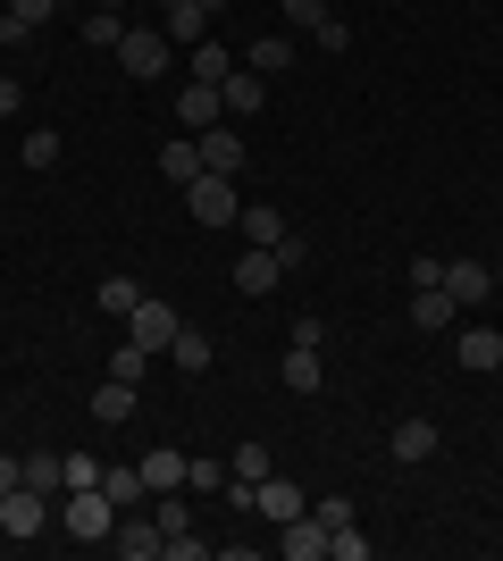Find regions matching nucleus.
<instances>
[{"mask_svg": "<svg viewBox=\"0 0 503 561\" xmlns=\"http://www.w3.org/2000/svg\"><path fill=\"white\" fill-rule=\"evenodd\" d=\"M59 528H68L76 545H110V528H118V503L101 486H76V494H59Z\"/></svg>", "mask_w": 503, "mask_h": 561, "instance_id": "obj_1", "label": "nucleus"}, {"mask_svg": "<svg viewBox=\"0 0 503 561\" xmlns=\"http://www.w3.org/2000/svg\"><path fill=\"white\" fill-rule=\"evenodd\" d=\"M118 68L135 76V84H160V76L176 68V43H168L160 25H126L118 34Z\"/></svg>", "mask_w": 503, "mask_h": 561, "instance_id": "obj_2", "label": "nucleus"}, {"mask_svg": "<svg viewBox=\"0 0 503 561\" xmlns=\"http://www.w3.org/2000/svg\"><path fill=\"white\" fill-rule=\"evenodd\" d=\"M185 202H193V218H202V227H236V210H243L236 176H218V168H202V176H193Z\"/></svg>", "mask_w": 503, "mask_h": 561, "instance_id": "obj_3", "label": "nucleus"}, {"mask_svg": "<svg viewBox=\"0 0 503 561\" xmlns=\"http://www.w3.org/2000/svg\"><path fill=\"white\" fill-rule=\"evenodd\" d=\"M118 328H126V344H144V352H151V360H160V352H168V344H176V328H185V319H176V310H168V302H151V294H144V302L126 310Z\"/></svg>", "mask_w": 503, "mask_h": 561, "instance_id": "obj_4", "label": "nucleus"}, {"mask_svg": "<svg viewBox=\"0 0 503 561\" xmlns=\"http://www.w3.org/2000/svg\"><path fill=\"white\" fill-rule=\"evenodd\" d=\"M43 519H50V494H34V486L0 494V537H43Z\"/></svg>", "mask_w": 503, "mask_h": 561, "instance_id": "obj_5", "label": "nucleus"}, {"mask_svg": "<svg viewBox=\"0 0 503 561\" xmlns=\"http://www.w3.org/2000/svg\"><path fill=\"white\" fill-rule=\"evenodd\" d=\"M243 512H261L268 528H286L294 512H311V503H302V486H294V478H277V469H268L261 486H252V503H243Z\"/></svg>", "mask_w": 503, "mask_h": 561, "instance_id": "obj_6", "label": "nucleus"}, {"mask_svg": "<svg viewBox=\"0 0 503 561\" xmlns=\"http://www.w3.org/2000/svg\"><path fill=\"white\" fill-rule=\"evenodd\" d=\"M110 545H118V553L126 561H160V519H151V512H118V528H110Z\"/></svg>", "mask_w": 503, "mask_h": 561, "instance_id": "obj_7", "label": "nucleus"}, {"mask_svg": "<svg viewBox=\"0 0 503 561\" xmlns=\"http://www.w3.org/2000/svg\"><path fill=\"white\" fill-rule=\"evenodd\" d=\"M277 285H286V260L252 243V252L236 260V294H243V302H261V294H277Z\"/></svg>", "mask_w": 503, "mask_h": 561, "instance_id": "obj_8", "label": "nucleus"}, {"mask_svg": "<svg viewBox=\"0 0 503 561\" xmlns=\"http://www.w3.org/2000/svg\"><path fill=\"white\" fill-rule=\"evenodd\" d=\"M227 117V93L218 84H193L185 76V101H176V135H202V126H218Z\"/></svg>", "mask_w": 503, "mask_h": 561, "instance_id": "obj_9", "label": "nucleus"}, {"mask_svg": "<svg viewBox=\"0 0 503 561\" xmlns=\"http://www.w3.org/2000/svg\"><path fill=\"white\" fill-rule=\"evenodd\" d=\"M445 294H454L461 310H479L487 294H495V268H487V260H445Z\"/></svg>", "mask_w": 503, "mask_h": 561, "instance_id": "obj_10", "label": "nucleus"}, {"mask_svg": "<svg viewBox=\"0 0 503 561\" xmlns=\"http://www.w3.org/2000/svg\"><path fill=\"white\" fill-rule=\"evenodd\" d=\"M454 360H461L470 377L503 369V335H495V328H454Z\"/></svg>", "mask_w": 503, "mask_h": 561, "instance_id": "obj_11", "label": "nucleus"}, {"mask_svg": "<svg viewBox=\"0 0 503 561\" xmlns=\"http://www.w3.org/2000/svg\"><path fill=\"white\" fill-rule=\"evenodd\" d=\"M386 453L403 469H420V461H436V420H395V436H386Z\"/></svg>", "mask_w": 503, "mask_h": 561, "instance_id": "obj_12", "label": "nucleus"}, {"mask_svg": "<svg viewBox=\"0 0 503 561\" xmlns=\"http://www.w3.org/2000/svg\"><path fill=\"white\" fill-rule=\"evenodd\" d=\"M454 294H445V285H411V328H420V335H445V328H454Z\"/></svg>", "mask_w": 503, "mask_h": 561, "instance_id": "obj_13", "label": "nucleus"}, {"mask_svg": "<svg viewBox=\"0 0 503 561\" xmlns=\"http://www.w3.org/2000/svg\"><path fill=\"white\" fill-rule=\"evenodd\" d=\"M160 34L176 50H193L202 34H210V0H176V9H160Z\"/></svg>", "mask_w": 503, "mask_h": 561, "instance_id": "obj_14", "label": "nucleus"}, {"mask_svg": "<svg viewBox=\"0 0 503 561\" xmlns=\"http://www.w3.org/2000/svg\"><path fill=\"white\" fill-rule=\"evenodd\" d=\"M193 142H202V168H218V176H236V168H243V135L227 126V117H218V126H202Z\"/></svg>", "mask_w": 503, "mask_h": 561, "instance_id": "obj_15", "label": "nucleus"}, {"mask_svg": "<svg viewBox=\"0 0 503 561\" xmlns=\"http://www.w3.org/2000/svg\"><path fill=\"white\" fill-rule=\"evenodd\" d=\"M236 227L243 234H252V243H261V252H277V243H286V210H277V202H243V210H236Z\"/></svg>", "mask_w": 503, "mask_h": 561, "instance_id": "obj_16", "label": "nucleus"}, {"mask_svg": "<svg viewBox=\"0 0 503 561\" xmlns=\"http://www.w3.org/2000/svg\"><path fill=\"white\" fill-rule=\"evenodd\" d=\"M277 553H286V561H319V553H328V528H319L311 512H294L286 528H277Z\"/></svg>", "mask_w": 503, "mask_h": 561, "instance_id": "obj_17", "label": "nucleus"}, {"mask_svg": "<svg viewBox=\"0 0 503 561\" xmlns=\"http://www.w3.org/2000/svg\"><path fill=\"white\" fill-rule=\"evenodd\" d=\"M185 76H193V84H227V76H236V50H227V43H210V34H202V43L185 50Z\"/></svg>", "mask_w": 503, "mask_h": 561, "instance_id": "obj_18", "label": "nucleus"}, {"mask_svg": "<svg viewBox=\"0 0 503 561\" xmlns=\"http://www.w3.org/2000/svg\"><path fill=\"white\" fill-rule=\"evenodd\" d=\"M218 93H227V117H261V110H268V76L236 68L227 84H218Z\"/></svg>", "mask_w": 503, "mask_h": 561, "instance_id": "obj_19", "label": "nucleus"}, {"mask_svg": "<svg viewBox=\"0 0 503 561\" xmlns=\"http://www.w3.org/2000/svg\"><path fill=\"white\" fill-rule=\"evenodd\" d=\"M160 176H168V185H193V176H202V142H193V135H168L160 142Z\"/></svg>", "mask_w": 503, "mask_h": 561, "instance_id": "obj_20", "label": "nucleus"}, {"mask_svg": "<svg viewBox=\"0 0 503 561\" xmlns=\"http://www.w3.org/2000/svg\"><path fill=\"white\" fill-rule=\"evenodd\" d=\"M101 494H110L118 512H144V503H151V486H144V461H135V469H101Z\"/></svg>", "mask_w": 503, "mask_h": 561, "instance_id": "obj_21", "label": "nucleus"}, {"mask_svg": "<svg viewBox=\"0 0 503 561\" xmlns=\"http://www.w3.org/2000/svg\"><path fill=\"white\" fill-rule=\"evenodd\" d=\"M168 360H176V369H185V377H202V369H210V360H218V344H210V335H202V328H176V344H168Z\"/></svg>", "mask_w": 503, "mask_h": 561, "instance_id": "obj_22", "label": "nucleus"}, {"mask_svg": "<svg viewBox=\"0 0 503 561\" xmlns=\"http://www.w3.org/2000/svg\"><path fill=\"white\" fill-rule=\"evenodd\" d=\"M286 394H319V344H286Z\"/></svg>", "mask_w": 503, "mask_h": 561, "instance_id": "obj_23", "label": "nucleus"}, {"mask_svg": "<svg viewBox=\"0 0 503 561\" xmlns=\"http://www.w3.org/2000/svg\"><path fill=\"white\" fill-rule=\"evenodd\" d=\"M144 486L151 494H176V486H185V453H168V445L144 453Z\"/></svg>", "mask_w": 503, "mask_h": 561, "instance_id": "obj_24", "label": "nucleus"}, {"mask_svg": "<svg viewBox=\"0 0 503 561\" xmlns=\"http://www.w3.org/2000/svg\"><path fill=\"white\" fill-rule=\"evenodd\" d=\"M93 420H101V427L135 420V386H118V377H110V386H101V394H93Z\"/></svg>", "mask_w": 503, "mask_h": 561, "instance_id": "obj_25", "label": "nucleus"}, {"mask_svg": "<svg viewBox=\"0 0 503 561\" xmlns=\"http://www.w3.org/2000/svg\"><path fill=\"white\" fill-rule=\"evenodd\" d=\"M243 68H252V76H277V68H294V43H286V34H261Z\"/></svg>", "mask_w": 503, "mask_h": 561, "instance_id": "obj_26", "label": "nucleus"}, {"mask_svg": "<svg viewBox=\"0 0 503 561\" xmlns=\"http://www.w3.org/2000/svg\"><path fill=\"white\" fill-rule=\"evenodd\" d=\"M101 469H110V461H93V453H59V494H76V486H101Z\"/></svg>", "mask_w": 503, "mask_h": 561, "instance_id": "obj_27", "label": "nucleus"}, {"mask_svg": "<svg viewBox=\"0 0 503 561\" xmlns=\"http://www.w3.org/2000/svg\"><path fill=\"white\" fill-rule=\"evenodd\" d=\"M110 377H118V386H144V377H151V352L118 335V352H110Z\"/></svg>", "mask_w": 503, "mask_h": 561, "instance_id": "obj_28", "label": "nucleus"}, {"mask_svg": "<svg viewBox=\"0 0 503 561\" xmlns=\"http://www.w3.org/2000/svg\"><path fill=\"white\" fill-rule=\"evenodd\" d=\"M135 302H144V285L126 277V268H118V277H101V310H110V319H126Z\"/></svg>", "mask_w": 503, "mask_h": 561, "instance_id": "obj_29", "label": "nucleus"}, {"mask_svg": "<svg viewBox=\"0 0 503 561\" xmlns=\"http://www.w3.org/2000/svg\"><path fill=\"white\" fill-rule=\"evenodd\" d=\"M118 34H126L118 9H93V18H84V43H93V50H118Z\"/></svg>", "mask_w": 503, "mask_h": 561, "instance_id": "obj_30", "label": "nucleus"}, {"mask_svg": "<svg viewBox=\"0 0 503 561\" xmlns=\"http://www.w3.org/2000/svg\"><path fill=\"white\" fill-rule=\"evenodd\" d=\"M328 18H335L328 0H286V25H294V34H319Z\"/></svg>", "mask_w": 503, "mask_h": 561, "instance_id": "obj_31", "label": "nucleus"}, {"mask_svg": "<svg viewBox=\"0 0 503 561\" xmlns=\"http://www.w3.org/2000/svg\"><path fill=\"white\" fill-rule=\"evenodd\" d=\"M319 528H328V537H335V528H353V494H319Z\"/></svg>", "mask_w": 503, "mask_h": 561, "instance_id": "obj_32", "label": "nucleus"}, {"mask_svg": "<svg viewBox=\"0 0 503 561\" xmlns=\"http://www.w3.org/2000/svg\"><path fill=\"white\" fill-rule=\"evenodd\" d=\"M185 486H202V494H227V461H185Z\"/></svg>", "mask_w": 503, "mask_h": 561, "instance_id": "obj_33", "label": "nucleus"}, {"mask_svg": "<svg viewBox=\"0 0 503 561\" xmlns=\"http://www.w3.org/2000/svg\"><path fill=\"white\" fill-rule=\"evenodd\" d=\"M25 486H34V494H59V461H50V453H34V461H25Z\"/></svg>", "mask_w": 503, "mask_h": 561, "instance_id": "obj_34", "label": "nucleus"}, {"mask_svg": "<svg viewBox=\"0 0 503 561\" xmlns=\"http://www.w3.org/2000/svg\"><path fill=\"white\" fill-rule=\"evenodd\" d=\"M25 168H59V135H50V126H43V135H25Z\"/></svg>", "mask_w": 503, "mask_h": 561, "instance_id": "obj_35", "label": "nucleus"}, {"mask_svg": "<svg viewBox=\"0 0 503 561\" xmlns=\"http://www.w3.org/2000/svg\"><path fill=\"white\" fill-rule=\"evenodd\" d=\"M328 553H335V561H369V537H361V528H335Z\"/></svg>", "mask_w": 503, "mask_h": 561, "instance_id": "obj_36", "label": "nucleus"}, {"mask_svg": "<svg viewBox=\"0 0 503 561\" xmlns=\"http://www.w3.org/2000/svg\"><path fill=\"white\" fill-rule=\"evenodd\" d=\"M202 553H210V545L193 537V528H185V537H168V545H160V561H202Z\"/></svg>", "mask_w": 503, "mask_h": 561, "instance_id": "obj_37", "label": "nucleus"}, {"mask_svg": "<svg viewBox=\"0 0 503 561\" xmlns=\"http://www.w3.org/2000/svg\"><path fill=\"white\" fill-rule=\"evenodd\" d=\"M50 9H59V0H9V9H0V18H18V25H43Z\"/></svg>", "mask_w": 503, "mask_h": 561, "instance_id": "obj_38", "label": "nucleus"}, {"mask_svg": "<svg viewBox=\"0 0 503 561\" xmlns=\"http://www.w3.org/2000/svg\"><path fill=\"white\" fill-rule=\"evenodd\" d=\"M25 110V84H18V76H0V117H18Z\"/></svg>", "mask_w": 503, "mask_h": 561, "instance_id": "obj_39", "label": "nucleus"}, {"mask_svg": "<svg viewBox=\"0 0 503 561\" xmlns=\"http://www.w3.org/2000/svg\"><path fill=\"white\" fill-rule=\"evenodd\" d=\"M9 486H25V461H18V453H0V494H9Z\"/></svg>", "mask_w": 503, "mask_h": 561, "instance_id": "obj_40", "label": "nucleus"}, {"mask_svg": "<svg viewBox=\"0 0 503 561\" xmlns=\"http://www.w3.org/2000/svg\"><path fill=\"white\" fill-rule=\"evenodd\" d=\"M101 9H118V18H126V0H101Z\"/></svg>", "mask_w": 503, "mask_h": 561, "instance_id": "obj_41", "label": "nucleus"}, {"mask_svg": "<svg viewBox=\"0 0 503 561\" xmlns=\"http://www.w3.org/2000/svg\"><path fill=\"white\" fill-rule=\"evenodd\" d=\"M210 9H218V0H210Z\"/></svg>", "mask_w": 503, "mask_h": 561, "instance_id": "obj_42", "label": "nucleus"}]
</instances>
